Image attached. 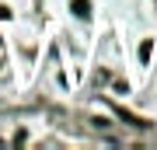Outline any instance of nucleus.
<instances>
[{
	"instance_id": "nucleus-1",
	"label": "nucleus",
	"mask_w": 157,
	"mask_h": 150,
	"mask_svg": "<svg viewBox=\"0 0 157 150\" xmlns=\"http://www.w3.org/2000/svg\"><path fill=\"white\" fill-rule=\"evenodd\" d=\"M70 7H73V14H77V17H87V14H91V4H87V0H73Z\"/></svg>"
},
{
	"instance_id": "nucleus-2",
	"label": "nucleus",
	"mask_w": 157,
	"mask_h": 150,
	"mask_svg": "<svg viewBox=\"0 0 157 150\" xmlns=\"http://www.w3.org/2000/svg\"><path fill=\"white\" fill-rule=\"evenodd\" d=\"M150 49H154V45H150V42H143V45H140V60H143V63H147V60H150Z\"/></svg>"
}]
</instances>
